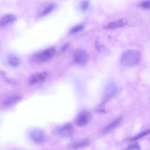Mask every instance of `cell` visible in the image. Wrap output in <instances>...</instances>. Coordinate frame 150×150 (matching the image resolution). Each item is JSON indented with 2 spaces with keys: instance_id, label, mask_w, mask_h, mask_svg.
Here are the masks:
<instances>
[{
  "instance_id": "4fadbf2b",
  "label": "cell",
  "mask_w": 150,
  "mask_h": 150,
  "mask_svg": "<svg viewBox=\"0 0 150 150\" xmlns=\"http://www.w3.org/2000/svg\"><path fill=\"white\" fill-rule=\"evenodd\" d=\"M8 62L9 65L13 67L18 66L20 62L18 58L14 55H11L9 57L8 59Z\"/></svg>"
},
{
  "instance_id": "3957f363",
  "label": "cell",
  "mask_w": 150,
  "mask_h": 150,
  "mask_svg": "<svg viewBox=\"0 0 150 150\" xmlns=\"http://www.w3.org/2000/svg\"><path fill=\"white\" fill-rule=\"evenodd\" d=\"M73 56L75 62L79 64H82L86 62L88 58L87 52L81 49L75 50Z\"/></svg>"
},
{
  "instance_id": "e0dca14e",
  "label": "cell",
  "mask_w": 150,
  "mask_h": 150,
  "mask_svg": "<svg viewBox=\"0 0 150 150\" xmlns=\"http://www.w3.org/2000/svg\"><path fill=\"white\" fill-rule=\"evenodd\" d=\"M84 28L83 25H78L72 28L70 31V33L71 34L77 33L82 30Z\"/></svg>"
},
{
  "instance_id": "ac0fdd59",
  "label": "cell",
  "mask_w": 150,
  "mask_h": 150,
  "mask_svg": "<svg viewBox=\"0 0 150 150\" xmlns=\"http://www.w3.org/2000/svg\"><path fill=\"white\" fill-rule=\"evenodd\" d=\"M141 149L140 145L138 143H136L128 145L124 150H140Z\"/></svg>"
},
{
  "instance_id": "277c9868",
  "label": "cell",
  "mask_w": 150,
  "mask_h": 150,
  "mask_svg": "<svg viewBox=\"0 0 150 150\" xmlns=\"http://www.w3.org/2000/svg\"><path fill=\"white\" fill-rule=\"evenodd\" d=\"M127 23V19L122 18L107 24L104 26L103 28L106 30L115 29L125 26Z\"/></svg>"
},
{
  "instance_id": "2e32d148",
  "label": "cell",
  "mask_w": 150,
  "mask_h": 150,
  "mask_svg": "<svg viewBox=\"0 0 150 150\" xmlns=\"http://www.w3.org/2000/svg\"><path fill=\"white\" fill-rule=\"evenodd\" d=\"M150 133V130H146L133 137L131 139V140L135 141L138 140L149 134Z\"/></svg>"
},
{
  "instance_id": "30bf717a",
  "label": "cell",
  "mask_w": 150,
  "mask_h": 150,
  "mask_svg": "<svg viewBox=\"0 0 150 150\" xmlns=\"http://www.w3.org/2000/svg\"><path fill=\"white\" fill-rule=\"evenodd\" d=\"M16 19L15 15L11 14H7L3 16L0 20V26L3 27L12 23Z\"/></svg>"
},
{
  "instance_id": "9c48e42d",
  "label": "cell",
  "mask_w": 150,
  "mask_h": 150,
  "mask_svg": "<svg viewBox=\"0 0 150 150\" xmlns=\"http://www.w3.org/2000/svg\"><path fill=\"white\" fill-rule=\"evenodd\" d=\"M21 99V97L18 95H14L7 97L3 102L5 107H10L19 102Z\"/></svg>"
},
{
  "instance_id": "5b68a950",
  "label": "cell",
  "mask_w": 150,
  "mask_h": 150,
  "mask_svg": "<svg viewBox=\"0 0 150 150\" xmlns=\"http://www.w3.org/2000/svg\"><path fill=\"white\" fill-rule=\"evenodd\" d=\"M90 117V115L88 112L86 111L82 112L76 117V123L78 126H84L89 123Z\"/></svg>"
},
{
  "instance_id": "8992f818",
  "label": "cell",
  "mask_w": 150,
  "mask_h": 150,
  "mask_svg": "<svg viewBox=\"0 0 150 150\" xmlns=\"http://www.w3.org/2000/svg\"><path fill=\"white\" fill-rule=\"evenodd\" d=\"M73 128L71 124H67L60 127L58 130L59 135L63 137L71 136L73 133Z\"/></svg>"
},
{
  "instance_id": "52a82bcc",
  "label": "cell",
  "mask_w": 150,
  "mask_h": 150,
  "mask_svg": "<svg viewBox=\"0 0 150 150\" xmlns=\"http://www.w3.org/2000/svg\"><path fill=\"white\" fill-rule=\"evenodd\" d=\"M30 137L34 142L37 143L43 142L45 139L44 133L39 130H35L32 132L30 134Z\"/></svg>"
},
{
  "instance_id": "7c38bea8",
  "label": "cell",
  "mask_w": 150,
  "mask_h": 150,
  "mask_svg": "<svg viewBox=\"0 0 150 150\" xmlns=\"http://www.w3.org/2000/svg\"><path fill=\"white\" fill-rule=\"evenodd\" d=\"M116 88L114 84H112L109 86L106 90L105 96V100L109 99L114 95L116 92Z\"/></svg>"
},
{
  "instance_id": "5bb4252c",
  "label": "cell",
  "mask_w": 150,
  "mask_h": 150,
  "mask_svg": "<svg viewBox=\"0 0 150 150\" xmlns=\"http://www.w3.org/2000/svg\"><path fill=\"white\" fill-rule=\"evenodd\" d=\"M90 142L88 140H83L73 144V147L75 149H80L86 147L90 145Z\"/></svg>"
},
{
  "instance_id": "9a60e30c",
  "label": "cell",
  "mask_w": 150,
  "mask_h": 150,
  "mask_svg": "<svg viewBox=\"0 0 150 150\" xmlns=\"http://www.w3.org/2000/svg\"><path fill=\"white\" fill-rule=\"evenodd\" d=\"M56 5L54 4H50L47 6L41 13V15H46L52 12L56 8Z\"/></svg>"
},
{
  "instance_id": "ffe728a7",
  "label": "cell",
  "mask_w": 150,
  "mask_h": 150,
  "mask_svg": "<svg viewBox=\"0 0 150 150\" xmlns=\"http://www.w3.org/2000/svg\"><path fill=\"white\" fill-rule=\"evenodd\" d=\"M89 5V2L87 1H82L81 4V9L83 11L86 10L88 9Z\"/></svg>"
},
{
  "instance_id": "6da1fadb",
  "label": "cell",
  "mask_w": 150,
  "mask_h": 150,
  "mask_svg": "<svg viewBox=\"0 0 150 150\" xmlns=\"http://www.w3.org/2000/svg\"><path fill=\"white\" fill-rule=\"evenodd\" d=\"M140 52L135 49L126 51L121 55L120 62L122 65L127 67H132L138 64L141 60Z\"/></svg>"
},
{
  "instance_id": "44dd1931",
  "label": "cell",
  "mask_w": 150,
  "mask_h": 150,
  "mask_svg": "<svg viewBox=\"0 0 150 150\" xmlns=\"http://www.w3.org/2000/svg\"><path fill=\"white\" fill-rule=\"evenodd\" d=\"M69 44L68 43H66L61 48V50L62 51H65L68 47Z\"/></svg>"
},
{
  "instance_id": "d6986e66",
  "label": "cell",
  "mask_w": 150,
  "mask_h": 150,
  "mask_svg": "<svg viewBox=\"0 0 150 150\" xmlns=\"http://www.w3.org/2000/svg\"><path fill=\"white\" fill-rule=\"evenodd\" d=\"M140 5L141 8L144 9H150V1H143L140 3Z\"/></svg>"
},
{
  "instance_id": "8fae6325",
  "label": "cell",
  "mask_w": 150,
  "mask_h": 150,
  "mask_svg": "<svg viewBox=\"0 0 150 150\" xmlns=\"http://www.w3.org/2000/svg\"><path fill=\"white\" fill-rule=\"evenodd\" d=\"M122 120V118L120 117L112 122L105 127L103 131L104 133L108 134L112 131L120 124Z\"/></svg>"
},
{
  "instance_id": "7a4b0ae2",
  "label": "cell",
  "mask_w": 150,
  "mask_h": 150,
  "mask_svg": "<svg viewBox=\"0 0 150 150\" xmlns=\"http://www.w3.org/2000/svg\"><path fill=\"white\" fill-rule=\"evenodd\" d=\"M56 49L54 47H49L37 54L36 59L38 61L45 62L51 59L56 53Z\"/></svg>"
},
{
  "instance_id": "ba28073f",
  "label": "cell",
  "mask_w": 150,
  "mask_h": 150,
  "mask_svg": "<svg viewBox=\"0 0 150 150\" xmlns=\"http://www.w3.org/2000/svg\"><path fill=\"white\" fill-rule=\"evenodd\" d=\"M47 73L42 72L34 75L29 78L28 82L30 85H34L37 83L44 81L47 77Z\"/></svg>"
}]
</instances>
